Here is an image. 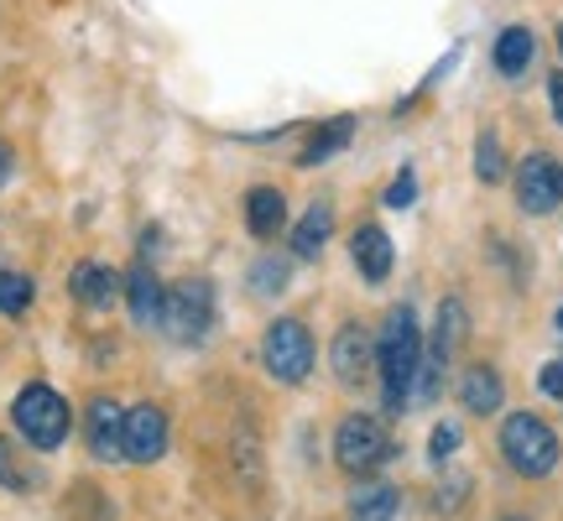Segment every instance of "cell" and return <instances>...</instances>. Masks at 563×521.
Returning a JSON list of instances; mask_svg holds the SVG:
<instances>
[{
    "label": "cell",
    "mask_w": 563,
    "mask_h": 521,
    "mask_svg": "<svg viewBox=\"0 0 563 521\" xmlns=\"http://www.w3.org/2000/svg\"><path fill=\"white\" fill-rule=\"evenodd\" d=\"M418 365H422V329L412 308H391L376 334V370H382V401L391 418H402L418 391Z\"/></svg>",
    "instance_id": "cell-1"
},
{
    "label": "cell",
    "mask_w": 563,
    "mask_h": 521,
    "mask_svg": "<svg viewBox=\"0 0 563 521\" xmlns=\"http://www.w3.org/2000/svg\"><path fill=\"white\" fill-rule=\"evenodd\" d=\"M501 454H506V464H511L517 475L543 480V475L559 469L563 443H559V433L538 418V412H511V418L501 422Z\"/></svg>",
    "instance_id": "cell-2"
},
{
    "label": "cell",
    "mask_w": 563,
    "mask_h": 521,
    "mask_svg": "<svg viewBox=\"0 0 563 521\" xmlns=\"http://www.w3.org/2000/svg\"><path fill=\"white\" fill-rule=\"evenodd\" d=\"M11 422H16V433L37 454H53L63 439H68V401L53 391V386H42V381H32V386H21L16 391V401H11Z\"/></svg>",
    "instance_id": "cell-3"
},
{
    "label": "cell",
    "mask_w": 563,
    "mask_h": 521,
    "mask_svg": "<svg viewBox=\"0 0 563 521\" xmlns=\"http://www.w3.org/2000/svg\"><path fill=\"white\" fill-rule=\"evenodd\" d=\"M334 459H340L344 475H371V469H382L391 459V439H386L382 418H371V412H350V418L334 428Z\"/></svg>",
    "instance_id": "cell-4"
},
{
    "label": "cell",
    "mask_w": 563,
    "mask_h": 521,
    "mask_svg": "<svg viewBox=\"0 0 563 521\" xmlns=\"http://www.w3.org/2000/svg\"><path fill=\"white\" fill-rule=\"evenodd\" d=\"M262 365L272 370V381H282V386L308 381V370H313V334H308V323H298V319L272 323L262 340Z\"/></svg>",
    "instance_id": "cell-5"
},
{
    "label": "cell",
    "mask_w": 563,
    "mask_h": 521,
    "mask_svg": "<svg viewBox=\"0 0 563 521\" xmlns=\"http://www.w3.org/2000/svg\"><path fill=\"white\" fill-rule=\"evenodd\" d=\"M214 323V287L209 281H178L167 298H162V329L178 344H199Z\"/></svg>",
    "instance_id": "cell-6"
},
{
    "label": "cell",
    "mask_w": 563,
    "mask_h": 521,
    "mask_svg": "<svg viewBox=\"0 0 563 521\" xmlns=\"http://www.w3.org/2000/svg\"><path fill=\"white\" fill-rule=\"evenodd\" d=\"M517 203L522 214H553L563 203V162L548 152H527L517 162Z\"/></svg>",
    "instance_id": "cell-7"
},
{
    "label": "cell",
    "mask_w": 563,
    "mask_h": 521,
    "mask_svg": "<svg viewBox=\"0 0 563 521\" xmlns=\"http://www.w3.org/2000/svg\"><path fill=\"white\" fill-rule=\"evenodd\" d=\"M121 454L131 464H157L167 454V412L141 401L125 412V439H121Z\"/></svg>",
    "instance_id": "cell-8"
},
{
    "label": "cell",
    "mask_w": 563,
    "mask_h": 521,
    "mask_svg": "<svg viewBox=\"0 0 563 521\" xmlns=\"http://www.w3.org/2000/svg\"><path fill=\"white\" fill-rule=\"evenodd\" d=\"M84 439H89V454L104 464L125 459L121 439H125V407L115 397H95L89 401V418H84Z\"/></svg>",
    "instance_id": "cell-9"
},
{
    "label": "cell",
    "mask_w": 563,
    "mask_h": 521,
    "mask_svg": "<svg viewBox=\"0 0 563 521\" xmlns=\"http://www.w3.org/2000/svg\"><path fill=\"white\" fill-rule=\"evenodd\" d=\"M329 361H334V376H340V386H361V376L371 370V365H376V350H371V340H365L361 323H344L340 334H334Z\"/></svg>",
    "instance_id": "cell-10"
},
{
    "label": "cell",
    "mask_w": 563,
    "mask_h": 521,
    "mask_svg": "<svg viewBox=\"0 0 563 521\" xmlns=\"http://www.w3.org/2000/svg\"><path fill=\"white\" fill-rule=\"evenodd\" d=\"M460 401H464V412H475V418L501 412V407H506L501 370H496V365H470V370L460 376Z\"/></svg>",
    "instance_id": "cell-11"
},
{
    "label": "cell",
    "mask_w": 563,
    "mask_h": 521,
    "mask_svg": "<svg viewBox=\"0 0 563 521\" xmlns=\"http://www.w3.org/2000/svg\"><path fill=\"white\" fill-rule=\"evenodd\" d=\"M350 256H355V266H361L365 281H386L391 277L397 251H391V235H386L382 224H361V230H355V241H350Z\"/></svg>",
    "instance_id": "cell-12"
},
{
    "label": "cell",
    "mask_w": 563,
    "mask_h": 521,
    "mask_svg": "<svg viewBox=\"0 0 563 521\" xmlns=\"http://www.w3.org/2000/svg\"><path fill=\"white\" fill-rule=\"evenodd\" d=\"M162 298H167V287L157 281L152 266H131V277H125V302H131V319L136 323H162Z\"/></svg>",
    "instance_id": "cell-13"
},
{
    "label": "cell",
    "mask_w": 563,
    "mask_h": 521,
    "mask_svg": "<svg viewBox=\"0 0 563 521\" xmlns=\"http://www.w3.org/2000/svg\"><path fill=\"white\" fill-rule=\"evenodd\" d=\"M68 287H74V298H79L84 308H110L115 292H121V277H115L110 266H100V260H79Z\"/></svg>",
    "instance_id": "cell-14"
},
{
    "label": "cell",
    "mask_w": 563,
    "mask_h": 521,
    "mask_svg": "<svg viewBox=\"0 0 563 521\" xmlns=\"http://www.w3.org/2000/svg\"><path fill=\"white\" fill-rule=\"evenodd\" d=\"M282 224H287V199H282L277 188H251L245 193V230L256 241H272Z\"/></svg>",
    "instance_id": "cell-15"
},
{
    "label": "cell",
    "mask_w": 563,
    "mask_h": 521,
    "mask_svg": "<svg viewBox=\"0 0 563 521\" xmlns=\"http://www.w3.org/2000/svg\"><path fill=\"white\" fill-rule=\"evenodd\" d=\"M329 235H334V209H329V203H313V209L292 224V256H302V260L323 256Z\"/></svg>",
    "instance_id": "cell-16"
},
{
    "label": "cell",
    "mask_w": 563,
    "mask_h": 521,
    "mask_svg": "<svg viewBox=\"0 0 563 521\" xmlns=\"http://www.w3.org/2000/svg\"><path fill=\"white\" fill-rule=\"evenodd\" d=\"M350 136H355V115H334L329 125H319V131L308 136V146L298 152V167H319V162H329L334 152L350 146Z\"/></svg>",
    "instance_id": "cell-17"
},
{
    "label": "cell",
    "mask_w": 563,
    "mask_h": 521,
    "mask_svg": "<svg viewBox=\"0 0 563 521\" xmlns=\"http://www.w3.org/2000/svg\"><path fill=\"white\" fill-rule=\"evenodd\" d=\"M350 517L355 521H391L397 517V485L365 480L350 490Z\"/></svg>",
    "instance_id": "cell-18"
},
{
    "label": "cell",
    "mask_w": 563,
    "mask_h": 521,
    "mask_svg": "<svg viewBox=\"0 0 563 521\" xmlns=\"http://www.w3.org/2000/svg\"><path fill=\"white\" fill-rule=\"evenodd\" d=\"M532 53H538L532 32H527V26H506L501 37H496V74H506V79H522L527 63H532Z\"/></svg>",
    "instance_id": "cell-19"
},
{
    "label": "cell",
    "mask_w": 563,
    "mask_h": 521,
    "mask_svg": "<svg viewBox=\"0 0 563 521\" xmlns=\"http://www.w3.org/2000/svg\"><path fill=\"white\" fill-rule=\"evenodd\" d=\"M464 334H470V313H464V302L460 298H443L439 302V329H433V355H454L464 344Z\"/></svg>",
    "instance_id": "cell-20"
},
{
    "label": "cell",
    "mask_w": 563,
    "mask_h": 521,
    "mask_svg": "<svg viewBox=\"0 0 563 521\" xmlns=\"http://www.w3.org/2000/svg\"><path fill=\"white\" fill-rule=\"evenodd\" d=\"M0 490H16V496L37 490V469L21 459V448L11 439H0Z\"/></svg>",
    "instance_id": "cell-21"
},
{
    "label": "cell",
    "mask_w": 563,
    "mask_h": 521,
    "mask_svg": "<svg viewBox=\"0 0 563 521\" xmlns=\"http://www.w3.org/2000/svg\"><path fill=\"white\" fill-rule=\"evenodd\" d=\"M475 178L481 182L506 178V157H501V136L496 131H481V141H475Z\"/></svg>",
    "instance_id": "cell-22"
},
{
    "label": "cell",
    "mask_w": 563,
    "mask_h": 521,
    "mask_svg": "<svg viewBox=\"0 0 563 521\" xmlns=\"http://www.w3.org/2000/svg\"><path fill=\"white\" fill-rule=\"evenodd\" d=\"M68 511H74V521H110V506H104V496L95 490V485H74Z\"/></svg>",
    "instance_id": "cell-23"
},
{
    "label": "cell",
    "mask_w": 563,
    "mask_h": 521,
    "mask_svg": "<svg viewBox=\"0 0 563 521\" xmlns=\"http://www.w3.org/2000/svg\"><path fill=\"white\" fill-rule=\"evenodd\" d=\"M251 287L262 292V298H272V292H282L287 287V260L277 256H262L256 266H251Z\"/></svg>",
    "instance_id": "cell-24"
},
{
    "label": "cell",
    "mask_w": 563,
    "mask_h": 521,
    "mask_svg": "<svg viewBox=\"0 0 563 521\" xmlns=\"http://www.w3.org/2000/svg\"><path fill=\"white\" fill-rule=\"evenodd\" d=\"M32 302V281L21 271H0V313H26Z\"/></svg>",
    "instance_id": "cell-25"
},
{
    "label": "cell",
    "mask_w": 563,
    "mask_h": 521,
    "mask_svg": "<svg viewBox=\"0 0 563 521\" xmlns=\"http://www.w3.org/2000/svg\"><path fill=\"white\" fill-rule=\"evenodd\" d=\"M428 454H433V464L454 459V454H460V428H454V422H439V428H433V439H428Z\"/></svg>",
    "instance_id": "cell-26"
},
{
    "label": "cell",
    "mask_w": 563,
    "mask_h": 521,
    "mask_svg": "<svg viewBox=\"0 0 563 521\" xmlns=\"http://www.w3.org/2000/svg\"><path fill=\"white\" fill-rule=\"evenodd\" d=\"M412 199H418V178H412V167H407L402 178H397L391 188H386V203H391V209H407Z\"/></svg>",
    "instance_id": "cell-27"
},
{
    "label": "cell",
    "mask_w": 563,
    "mask_h": 521,
    "mask_svg": "<svg viewBox=\"0 0 563 521\" xmlns=\"http://www.w3.org/2000/svg\"><path fill=\"white\" fill-rule=\"evenodd\" d=\"M538 386H543V397L563 401V355H559V361H548L543 370H538Z\"/></svg>",
    "instance_id": "cell-28"
},
{
    "label": "cell",
    "mask_w": 563,
    "mask_h": 521,
    "mask_svg": "<svg viewBox=\"0 0 563 521\" xmlns=\"http://www.w3.org/2000/svg\"><path fill=\"white\" fill-rule=\"evenodd\" d=\"M548 100H553V121L563 125V74H553V79H548Z\"/></svg>",
    "instance_id": "cell-29"
},
{
    "label": "cell",
    "mask_w": 563,
    "mask_h": 521,
    "mask_svg": "<svg viewBox=\"0 0 563 521\" xmlns=\"http://www.w3.org/2000/svg\"><path fill=\"white\" fill-rule=\"evenodd\" d=\"M5 173H11V146L0 141V182H5Z\"/></svg>",
    "instance_id": "cell-30"
},
{
    "label": "cell",
    "mask_w": 563,
    "mask_h": 521,
    "mask_svg": "<svg viewBox=\"0 0 563 521\" xmlns=\"http://www.w3.org/2000/svg\"><path fill=\"white\" fill-rule=\"evenodd\" d=\"M559 53H563V26H559Z\"/></svg>",
    "instance_id": "cell-31"
},
{
    "label": "cell",
    "mask_w": 563,
    "mask_h": 521,
    "mask_svg": "<svg viewBox=\"0 0 563 521\" xmlns=\"http://www.w3.org/2000/svg\"><path fill=\"white\" fill-rule=\"evenodd\" d=\"M559 329H563V308H559Z\"/></svg>",
    "instance_id": "cell-32"
},
{
    "label": "cell",
    "mask_w": 563,
    "mask_h": 521,
    "mask_svg": "<svg viewBox=\"0 0 563 521\" xmlns=\"http://www.w3.org/2000/svg\"><path fill=\"white\" fill-rule=\"evenodd\" d=\"M501 521H522V517H501Z\"/></svg>",
    "instance_id": "cell-33"
}]
</instances>
